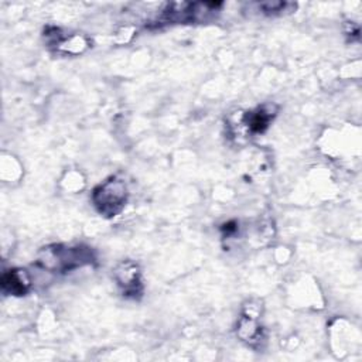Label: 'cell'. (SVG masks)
I'll return each instance as SVG.
<instances>
[{"label":"cell","mask_w":362,"mask_h":362,"mask_svg":"<svg viewBox=\"0 0 362 362\" xmlns=\"http://www.w3.org/2000/svg\"><path fill=\"white\" fill-rule=\"evenodd\" d=\"M40 262L44 268L58 270H72L92 262V255L84 248H47L43 253Z\"/></svg>","instance_id":"1"},{"label":"cell","mask_w":362,"mask_h":362,"mask_svg":"<svg viewBox=\"0 0 362 362\" xmlns=\"http://www.w3.org/2000/svg\"><path fill=\"white\" fill-rule=\"evenodd\" d=\"M126 186L117 177L107 180L94 191V202L98 211L103 215H117L126 202Z\"/></svg>","instance_id":"2"},{"label":"cell","mask_w":362,"mask_h":362,"mask_svg":"<svg viewBox=\"0 0 362 362\" xmlns=\"http://www.w3.org/2000/svg\"><path fill=\"white\" fill-rule=\"evenodd\" d=\"M2 288L5 293L21 296L30 288V279L24 270H9L2 277Z\"/></svg>","instance_id":"3"},{"label":"cell","mask_w":362,"mask_h":362,"mask_svg":"<svg viewBox=\"0 0 362 362\" xmlns=\"http://www.w3.org/2000/svg\"><path fill=\"white\" fill-rule=\"evenodd\" d=\"M275 117V107L268 105L259 107L255 112H250L246 118V126L252 133H262Z\"/></svg>","instance_id":"4"},{"label":"cell","mask_w":362,"mask_h":362,"mask_svg":"<svg viewBox=\"0 0 362 362\" xmlns=\"http://www.w3.org/2000/svg\"><path fill=\"white\" fill-rule=\"evenodd\" d=\"M117 280L119 282L121 286L125 287V291L128 293L135 292L136 287L140 284L139 280V269L135 264L132 262H126L122 264L118 269H117Z\"/></svg>","instance_id":"5"}]
</instances>
